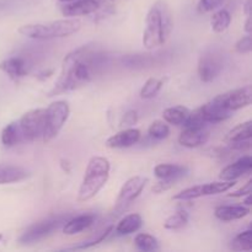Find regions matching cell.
I'll return each instance as SVG.
<instances>
[{"label":"cell","instance_id":"1","mask_svg":"<svg viewBox=\"0 0 252 252\" xmlns=\"http://www.w3.org/2000/svg\"><path fill=\"white\" fill-rule=\"evenodd\" d=\"M106 56L93 44H86L68 53L62 63V70L48 96L62 95L78 90L95 78L105 64Z\"/></svg>","mask_w":252,"mask_h":252},{"label":"cell","instance_id":"2","mask_svg":"<svg viewBox=\"0 0 252 252\" xmlns=\"http://www.w3.org/2000/svg\"><path fill=\"white\" fill-rule=\"evenodd\" d=\"M174 30V17L169 4L165 0H158L150 6L145 17L143 32V44L147 49H155L164 46Z\"/></svg>","mask_w":252,"mask_h":252},{"label":"cell","instance_id":"3","mask_svg":"<svg viewBox=\"0 0 252 252\" xmlns=\"http://www.w3.org/2000/svg\"><path fill=\"white\" fill-rule=\"evenodd\" d=\"M81 21L75 17L61 19L56 21L27 24L19 29V33L24 37L37 41H48L54 38H63L80 31Z\"/></svg>","mask_w":252,"mask_h":252},{"label":"cell","instance_id":"4","mask_svg":"<svg viewBox=\"0 0 252 252\" xmlns=\"http://www.w3.org/2000/svg\"><path fill=\"white\" fill-rule=\"evenodd\" d=\"M111 165L106 158L93 157L89 161L78 191V202L85 203L93 199L105 187L110 179Z\"/></svg>","mask_w":252,"mask_h":252},{"label":"cell","instance_id":"5","mask_svg":"<svg viewBox=\"0 0 252 252\" xmlns=\"http://www.w3.org/2000/svg\"><path fill=\"white\" fill-rule=\"evenodd\" d=\"M44 111H46V117H44V132L42 140L48 143L63 129L70 115V107L66 101L58 100L52 102Z\"/></svg>","mask_w":252,"mask_h":252},{"label":"cell","instance_id":"6","mask_svg":"<svg viewBox=\"0 0 252 252\" xmlns=\"http://www.w3.org/2000/svg\"><path fill=\"white\" fill-rule=\"evenodd\" d=\"M69 218H70L69 214H58V216L48 217L37 223H33L21 234V236L19 238V243L21 245L38 243L53 234V231H56L57 229L61 228Z\"/></svg>","mask_w":252,"mask_h":252},{"label":"cell","instance_id":"7","mask_svg":"<svg viewBox=\"0 0 252 252\" xmlns=\"http://www.w3.org/2000/svg\"><path fill=\"white\" fill-rule=\"evenodd\" d=\"M44 108H34L25 112L17 122L21 129L24 142H34L42 139L44 132Z\"/></svg>","mask_w":252,"mask_h":252},{"label":"cell","instance_id":"8","mask_svg":"<svg viewBox=\"0 0 252 252\" xmlns=\"http://www.w3.org/2000/svg\"><path fill=\"white\" fill-rule=\"evenodd\" d=\"M235 185L236 181H223V180L217 182H209V184L204 185H197V186L189 187V189L179 192L172 198L175 201H193V199L201 198V197L224 193V192L233 189Z\"/></svg>","mask_w":252,"mask_h":252},{"label":"cell","instance_id":"9","mask_svg":"<svg viewBox=\"0 0 252 252\" xmlns=\"http://www.w3.org/2000/svg\"><path fill=\"white\" fill-rule=\"evenodd\" d=\"M252 100V88L251 85L243 86V88L234 89V90L226 91L220 94L213 98L214 102L219 107L229 111V112H235L244 107H248L251 105Z\"/></svg>","mask_w":252,"mask_h":252},{"label":"cell","instance_id":"10","mask_svg":"<svg viewBox=\"0 0 252 252\" xmlns=\"http://www.w3.org/2000/svg\"><path fill=\"white\" fill-rule=\"evenodd\" d=\"M224 68L223 56L217 49H208L204 52L198 61V76L203 83H211L220 75Z\"/></svg>","mask_w":252,"mask_h":252},{"label":"cell","instance_id":"11","mask_svg":"<svg viewBox=\"0 0 252 252\" xmlns=\"http://www.w3.org/2000/svg\"><path fill=\"white\" fill-rule=\"evenodd\" d=\"M148 181H149L148 177L144 176H133L128 179L120 189L117 201H116V211H123L133 201H135L140 196L144 187L147 186Z\"/></svg>","mask_w":252,"mask_h":252},{"label":"cell","instance_id":"12","mask_svg":"<svg viewBox=\"0 0 252 252\" xmlns=\"http://www.w3.org/2000/svg\"><path fill=\"white\" fill-rule=\"evenodd\" d=\"M101 10V0H73L61 5V11L64 16L76 17L95 14Z\"/></svg>","mask_w":252,"mask_h":252},{"label":"cell","instance_id":"13","mask_svg":"<svg viewBox=\"0 0 252 252\" xmlns=\"http://www.w3.org/2000/svg\"><path fill=\"white\" fill-rule=\"evenodd\" d=\"M31 69V63L22 56H12L0 63V70L4 71L11 80L17 81L25 78Z\"/></svg>","mask_w":252,"mask_h":252},{"label":"cell","instance_id":"14","mask_svg":"<svg viewBox=\"0 0 252 252\" xmlns=\"http://www.w3.org/2000/svg\"><path fill=\"white\" fill-rule=\"evenodd\" d=\"M142 138V133L137 128H123L106 140V147L111 149H125L137 144Z\"/></svg>","mask_w":252,"mask_h":252},{"label":"cell","instance_id":"15","mask_svg":"<svg viewBox=\"0 0 252 252\" xmlns=\"http://www.w3.org/2000/svg\"><path fill=\"white\" fill-rule=\"evenodd\" d=\"M252 170V159L250 155H244L239 160L234 161L233 164L224 167L219 174V179L223 181H236L240 177L245 176L246 174L251 172Z\"/></svg>","mask_w":252,"mask_h":252},{"label":"cell","instance_id":"16","mask_svg":"<svg viewBox=\"0 0 252 252\" xmlns=\"http://www.w3.org/2000/svg\"><path fill=\"white\" fill-rule=\"evenodd\" d=\"M209 139V132L206 129V127L202 128H189L185 127L181 134L179 137V143L185 148H193L202 147L206 144Z\"/></svg>","mask_w":252,"mask_h":252},{"label":"cell","instance_id":"17","mask_svg":"<svg viewBox=\"0 0 252 252\" xmlns=\"http://www.w3.org/2000/svg\"><path fill=\"white\" fill-rule=\"evenodd\" d=\"M201 115L202 120L204 121V123H219L226 121L228 118L231 117L233 112H229V111L224 110V108L219 107L213 100H211L209 102L204 103L203 106H201L199 108H197Z\"/></svg>","mask_w":252,"mask_h":252},{"label":"cell","instance_id":"18","mask_svg":"<svg viewBox=\"0 0 252 252\" xmlns=\"http://www.w3.org/2000/svg\"><path fill=\"white\" fill-rule=\"evenodd\" d=\"M95 214L84 213L80 216H75L73 218H69L65 223L63 224V233L65 235H75V234L81 233L89 226L95 223Z\"/></svg>","mask_w":252,"mask_h":252},{"label":"cell","instance_id":"19","mask_svg":"<svg viewBox=\"0 0 252 252\" xmlns=\"http://www.w3.org/2000/svg\"><path fill=\"white\" fill-rule=\"evenodd\" d=\"M250 212L248 206H218L214 209V216L221 221H233L245 218Z\"/></svg>","mask_w":252,"mask_h":252},{"label":"cell","instance_id":"20","mask_svg":"<svg viewBox=\"0 0 252 252\" xmlns=\"http://www.w3.org/2000/svg\"><path fill=\"white\" fill-rule=\"evenodd\" d=\"M142 216L138 213H130L123 217V218L117 223L116 228H113V230H115L116 234L120 236L129 235V234L137 233V231L142 228Z\"/></svg>","mask_w":252,"mask_h":252},{"label":"cell","instance_id":"21","mask_svg":"<svg viewBox=\"0 0 252 252\" xmlns=\"http://www.w3.org/2000/svg\"><path fill=\"white\" fill-rule=\"evenodd\" d=\"M30 172L21 166L15 165H0V185L15 184L30 177Z\"/></svg>","mask_w":252,"mask_h":252},{"label":"cell","instance_id":"22","mask_svg":"<svg viewBox=\"0 0 252 252\" xmlns=\"http://www.w3.org/2000/svg\"><path fill=\"white\" fill-rule=\"evenodd\" d=\"M189 172V167L179 164H159L154 167V174L158 179L181 180Z\"/></svg>","mask_w":252,"mask_h":252},{"label":"cell","instance_id":"23","mask_svg":"<svg viewBox=\"0 0 252 252\" xmlns=\"http://www.w3.org/2000/svg\"><path fill=\"white\" fill-rule=\"evenodd\" d=\"M21 142H24V139H22L19 122H17V121H14V122H10L9 125L5 126L4 129H2L1 132L2 145L6 148H12L16 147V145L20 144Z\"/></svg>","mask_w":252,"mask_h":252},{"label":"cell","instance_id":"24","mask_svg":"<svg viewBox=\"0 0 252 252\" xmlns=\"http://www.w3.org/2000/svg\"><path fill=\"white\" fill-rule=\"evenodd\" d=\"M189 112L191 111L189 110L185 106H174V107H169L162 112V117H164V121L169 125L174 126H184L185 122L189 118Z\"/></svg>","mask_w":252,"mask_h":252},{"label":"cell","instance_id":"25","mask_svg":"<svg viewBox=\"0 0 252 252\" xmlns=\"http://www.w3.org/2000/svg\"><path fill=\"white\" fill-rule=\"evenodd\" d=\"M252 135V121L240 123L236 127H234L230 132L226 134L225 140L228 143H238L250 140Z\"/></svg>","mask_w":252,"mask_h":252},{"label":"cell","instance_id":"26","mask_svg":"<svg viewBox=\"0 0 252 252\" xmlns=\"http://www.w3.org/2000/svg\"><path fill=\"white\" fill-rule=\"evenodd\" d=\"M231 24V15L226 9H219L211 17V26L216 33H223Z\"/></svg>","mask_w":252,"mask_h":252},{"label":"cell","instance_id":"27","mask_svg":"<svg viewBox=\"0 0 252 252\" xmlns=\"http://www.w3.org/2000/svg\"><path fill=\"white\" fill-rule=\"evenodd\" d=\"M189 216L186 211L184 209H179L176 213L170 216L166 220L164 221V228L166 230H180V229L185 228L189 224Z\"/></svg>","mask_w":252,"mask_h":252},{"label":"cell","instance_id":"28","mask_svg":"<svg viewBox=\"0 0 252 252\" xmlns=\"http://www.w3.org/2000/svg\"><path fill=\"white\" fill-rule=\"evenodd\" d=\"M229 248L233 251H251L252 250V230L243 231L238 234L229 244Z\"/></svg>","mask_w":252,"mask_h":252},{"label":"cell","instance_id":"29","mask_svg":"<svg viewBox=\"0 0 252 252\" xmlns=\"http://www.w3.org/2000/svg\"><path fill=\"white\" fill-rule=\"evenodd\" d=\"M134 245L138 250L150 252L159 250V241L157 238L147 233H139L134 238Z\"/></svg>","mask_w":252,"mask_h":252},{"label":"cell","instance_id":"30","mask_svg":"<svg viewBox=\"0 0 252 252\" xmlns=\"http://www.w3.org/2000/svg\"><path fill=\"white\" fill-rule=\"evenodd\" d=\"M162 86H164V79L149 78L140 90V97L144 98V100L154 98L161 91Z\"/></svg>","mask_w":252,"mask_h":252},{"label":"cell","instance_id":"31","mask_svg":"<svg viewBox=\"0 0 252 252\" xmlns=\"http://www.w3.org/2000/svg\"><path fill=\"white\" fill-rule=\"evenodd\" d=\"M148 134L154 140H162L169 137L170 127L164 121H154L148 129Z\"/></svg>","mask_w":252,"mask_h":252},{"label":"cell","instance_id":"32","mask_svg":"<svg viewBox=\"0 0 252 252\" xmlns=\"http://www.w3.org/2000/svg\"><path fill=\"white\" fill-rule=\"evenodd\" d=\"M113 228H115V226H113V225L107 226V228H106L105 230L102 231V233L98 234V235L96 236V238L91 239V240H88V241H84V243L79 244V245H76V246H73V248L66 249V250H84V249L94 248V246H96V245H98V244L103 243V241H105L106 239H107L108 236L111 235V234H112Z\"/></svg>","mask_w":252,"mask_h":252},{"label":"cell","instance_id":"33","mask_svg":"<svg viewBox=\"0 0 252 252\" xmlns=\"http://www.w3.org/2000/svg\"><path fill=\"white\" fill-rule=\"evenodd\" d=\"M223 2L224 0H199L197 10L199 14H207V12H212L218 9Z\"/></svg>","mask_w":252,"mask_h":252},{"label":"cell","instance_id":"34","mask_svg":"<svg viewBox=\"0 0 252 252\" xmlns=\"http://www.w3.org/2000/svg\"><path fill=\"white\" fill-rule=\"evenodd\" d=\"M252 51V37L251 33H248L245 37L239 39L235 43V52L240 54H248Z\"/></svg>","mask_w":252,"mask_h":252},{"label":"cell","instance_id":"35","mask_svg":"<svg viewBox=\"0 0 252 252\" xmlns=\"http://www.w3.org/2000/svg\"><path fill=\"white\" fill-rule=\"evenodd\" d=\"M177 181H179V179H160V181L153 186L152 191L154 193H162V192L172 189Z\"/></svg>","mask_w":252,"mask_h":252},{"label":"cell","instance_id":"36","mask_svg":"<svg viewBox=\"0 0 252 252\" xmlns=\"http://www.w3.org/2000/svg\"><path fill=\"white\" fill-rule=\"evenodd\" d=\"M138 122V112L134 110H130L123 115L122 121H121V126L123 128H130Z\"/></svg>","mask_w":252,"mask_h":252},{"label":"cell","instance_id":"37","mask_svg":"<svg viewBox=\"0 0 252 252\" xmlns=\"http://www.w3.org/2000/svg\"><path fill=\"white\" fill-rule=\"evenodd\" d=\"M251 193H252V180L250 179L243 187H240L239 189L234 191L233 193H229V197H231V198H240V197H245Z\"/></svg>","mask_w":252,"mask_h":252},{"label":"cell","instance_id":"38","mask_svg":"<svg viewBox=\"0 0 252 252\" xmlns=\"http://www.w3.org/2000/svg\"><path fill=\"white\" fill-rule=\"evenodd\" d=\"M230 149L236 150V152H246L251 148L250 140H245V142H238V143H229Z\"/></svg>","mask_w":252,"mask_h":252},{"label":"cell","instance_id":"39","mask_svg":"<svg viewBox=\"0 0 252 252\" xmlns=\"http://www.w3.org/2000/svg\"><path fill=\"white\" fill-rule=\"evenodd\" d=\"M245 32L246 33H251L252 32V25H251V16H248L245 22Z\"/></svg>","mask_w":252,"mask_h":252},{"label":"cell","instance_id":"40","mask_svg":"<svg viewBox=\"0 0 252 252\" xmlns=\"http://www.w3.org/2000/svg\"><path fill=\"white\" fill-rule=\"evenodd\" d=\"M250 10H251V0H248V1H246V4H245V12H246V16H250V15H251Z\"/></svg>","mask_w":252,"mask_h":252},{"label":"cell","instance_id":"41","mask_svg":"<svg viewBox=\"0 0 252 252\" xmlns=\"http://www.w3.org/2000/svg\"><path fill=\"white\" fill-rule=\"evenodd\" d=\"M244 203H245L248 207L251 206V194H248V196H246V199L244 201Z\"/></svg>","mask_w":252,"mask_h":252},{"label":"cell","instance_id":"42","mask_svg":"<svg viewBox=\"0 0 252 252\" xmlns=\"http://www.w3.org/2000/svg\"><path fill=\"white\" fill-rule=\"evenodd\" d=\"M59 1H63V2H65V1H73V0H59Z\"/></svg>","mask_w":252,"mask_h":252},{"label":"cell","instance_id":"43","mask_svg":"<svg viewBox=\"0 0 252 252\" xmlns=\"http://www.w3.org/2000/svg\"><path fill=\"white\" fill-rule=\"evenodd\" d=\"M1 239H2V235H1V234H0V241H1Z\"/></svg>","mask_w":252,"mask_h":252}]
</instances>
